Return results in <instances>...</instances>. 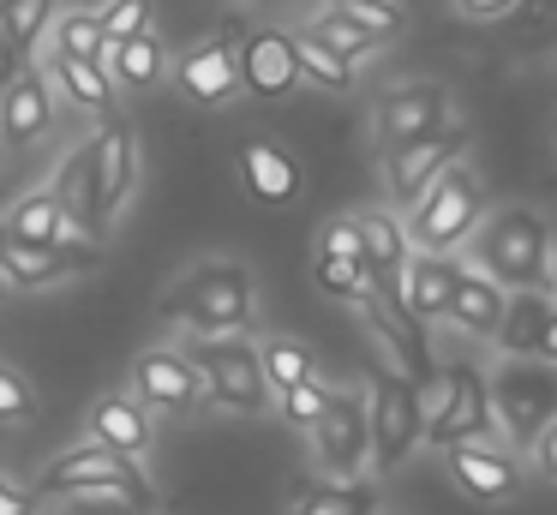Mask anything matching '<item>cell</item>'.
<instances>
[{"label": "cell", "mask_w": 557, "mask_h": 515, "mask_svg": "<svg viewBox=\"0 0 557 515\" xmlns=\"http://www.w3.org/2000/svg\"><path fill=\"white\" fill-rule=\"evenodd\" d=\"M485 383H492L497 431H509L521 450L557 419V366H545V359H504Z\"/></svg>", "instance_id": "obj_7"}, {"label": "cell", "mask_w": 557, "mask_h": 515, "mask_svg": "<svg viewBox=\"0 0 557 515\" xmlns=\"http://www.w3.org/2000/svg\"><path fill=\"white\" fill-rule=\"evenodd\" d=\"M456 258H432V252H413L408 270H401V306L413 311L420 323H437L449 311V294H456Z\"/></svg>", "instance_id": "obj_23"}, {"label": "cell", "mask_w": 557, "mask_h": 515, "mask_svg": "<svg viewBox=\"0 0 557 515\" xmlns=\"http://www.w3.org/2000/svg\"><path fill=\"white\" fill-rule=\"evenodd\" d=\"M97 24L102 42H133L150 30V0H109V7H97Z\"/></svg>", "instance_id": "obj_37"}, {"label": "cell", "mask_w": 557, "mask_h": 515, "mask_svg": "<svg viewBox=\"0 0 557 515\" xmlns=\"http://www.w3.org/2000/svg\"><path fill=\"white\" fill-rule=\"evenodd\" d=\"M336 7H342V0H336ZM342 12H348V19L360 24V30H372L377 42H389V36H396L401 24H408V12H401L396 0H348Z\"/></svg>", "instance_id": "obj_39"}, {"label": "cell", "mask_w": 557, "mask_h": 515, "mask_svg": "<svg viewBox=\"0 0 557 515\" xmlns=\"http://www.w3.org/2000/svg\"><path fill=\"white\" fill-rule=\"evenodd\" d=\"M312 282L324 287L330 299H348V306L372 294V275H366L360 258H324V252H318V258H312Z\"/></svg>", "instance_id": "obj_36"}, {"label": "cell", "mask_w": 557, "mask_h": 515, "mask_svg": "<svg viewBox=\"0 0 557 515\" xmlns=\"http://www.w3.org/2000/svg\"><path fill=\"white\" fill-rule=\"evenodd\" d=\"M420 426L432 450H456V443H492L497 414H492V383L480 366H437L432 383H420Z\"/></svg>", "instance_id": "obj_4"}, {"label": "cell", "mask_w": 557, "mask_h": 515, "mask_svg": "<svg viewBox=\"0 0 557 515\" xmlns=\"http://www.w3.org/2000/svg\"><path fill=\"white\" fill-rule=\"evenodd\" d=\"M0 294H7V287H0Z\"/></svg>", "instance_id": "obj_53"}, {"label": "cell", "mask_w": 557, "mask_h": 515, "mask_svg": "<svg viewBox=\"0 0 557 515\" xmlns=\"http://www.w3.org/2000/svg\"><path fill=\"white\" fill-rule=\"evenodd\" d=\"M318 252H324V258H360V222H354V216H330V222L318 228Z\"/></svg>", "instance_id": "obj_40"}, {"label": "cell", "mask_w": 557, "mask_h": 515, "mask_svg": "<svg viewBox=\"0 0 557 515\" xmlns=\"http://www.w3.org/2000/svg\"><path fill=\"white\" fill-rule=\"evenodd\" d=\"M30 414H37V390H30L18 371L0 366V426H7V419H30Z\"/></svg>", "instance_id": "obj_41"}, {"label": "cell", "mask_w": 557, "mask_h": 515, "mask_svg": "<svg viewBox=\"0 0 557 515\" xmlns=\"http://www.w3.org/2000/svg\"><path fill=\"white\" fill-rule=\"evenodd\" d=\"M342 7H348V0H342Z\"/></svg>", "instance_id": "obj_52"}, {"label": "cell", "mask_w": 557, "mask_h": 515, "mask_svg": "<svg viewBox=\"0 0 557 515\" xmlns=\"http://www.w3.org/2000/svg\"><path fill=\"white\" fill-rule=\"evenodd\" d=\"M54 24V0H0V36L18 48V54H37V42Z\"/></svg>", "instance_id": "obj_33"}, {"label": "cell", "mask_w": 557, "mask_h": 515, "mask_svg": "<svg viewBox=\"0 0 557 515\" xmlns=\"http://www.w3.org/2000/svg\"><path fill=\"white\" fill-rule=\"evenodd\" d=\"M449 126V90L432 78H413V84H396V90L377 96L372 108V138L377 150H401V144H420L432 138V132Z\"/></svg>", "instance_id": "obj_10"}, {"label": "cell", "mask_w": 557, "mask_h": 515, "mask_svg": "<svg viewBox=\"0 0 557 515\" xmlns=\"http://www.w3.org/2000/svg\"><path fill=\"white\" fill-rule=\"evenodd\" d=\"M54 132V84L49 72L25 66L0 90V150H30Z\"/></svg>", "instance_id": "obj_17"}, {"label": "cell", "mask_w": 557, "mask_h": 515, "mask_svg": "<svg viewBox=\"0 0 557 515\" xmlns=\"http://www.w3.org/2000/svg\"><path fill=\"white\" fill-rule=\"evenodd\" d=\"M240 186H246V198H258L264 210H288V204L300 198V162H294L276 138H246L240 144Z\"/></svg>", "instance_id": "obj_20"}, {"label": "cell", "mask_w": 557, "mask_h": 515, "mask_svg": "<svg viewBox=\"0 0 557 515\" xmlns=\"http://www.w3.org/2000/svg\"><path fill=\"white\" fill-rule=\"evenodd\" d=\"M444 455H449V479L473 503H504L521 491V462L509 450H497V443H456Z\"/></svg>", "instance_id": "obj_18"}, {"label": "cell", "mask_w": 557, "mask_h": 515, "mask_svg": "<svg viewBox=\"0 0 557 515\" xmlns=\"http://www.w3.org/2000/svg\"><path fill=\"white\" fill-rule=\"evenodd\" d=\"M276 402H282V419H288V426L312 431V426H318V414L330 407V383L306 378V383H294V390H282Z\"/></svg>", "instance_id": "obj_38"}, {"label": "cell", "mask_w": 557, "mask_h": 515, "mask_svg": "<svg viewBox=\"0 0 557 515\" xmlns=\"http://www.w3.org/2000/svg\"><path fill=\"white\" fill-rule=\"evenodd\" d=\"M306 30H312V36H318V42H324V48H330V54H336V60H348L354 72H360V60H366V54H377V48H384V42H377L372 30H360V24H354L348 12H342V7L318 12V19L306 24Z\"/></svg>", "instance_id": "obj_30"}, {"label": "cell", "mask_w": 557, "mask_h": 515, "mask_svg": "<svg viewBox=\"0 0 557 515\" xmlns=\"http://www.w3.org/2000/svg\"><path fill=\"white\" fill-rule=\"evenodd\" d=\"M485 222V186L468 162L444 168V174L425 186V198L408 210V246L413 252H432V258H449L461 240H473V228Z\"/></svg>", "instance_id": "obj_5"}, {"label": "cell", "mask_w": 557, "mask_h": 515, "mask_svg": "<svg viewBox=\"0 0 557 515\" xmlns=\"http://www.w3.org/2000/svg\"><path fill=\"white\" fill-rule=\"evenodd\" d=\"M456 12L468 24H504L509 12H516V0H456Z\"/></svg>", "instance_id": "obj_42"}, {"label": "cell", "mask_w": 557, "mask_h": 515, "mask_svg": "<svg viewBox=\"0 0 557 515\" xmlns=\"http://www.w3.org/2000/svg\"><path fill=\"white\" fill-rule=\"evenodd\" d=\"M37 498H66V503H126V510L157 515L162 498L150 486L145 462H126V455L102 450V443H78L61 450L49 467L37 474Z\"/></svg>", "instance_id": "obj_2"}, {"label": "cell", "mask_w": 557, "mask_h": 515, "mask_svg": "<svg viewBox=\"0 0 557 515\" xmlns=\"http://www.w3.org/2000/svg\"><path fill=\"white\" fill-rule=\"evenodd\" d=\"M0 240H7V246H61L66 216H61V204H54V192L49 186L25 192V198L7 210V222H0Z\"/></svg>", "instance_id": "obj_26"}, {"label": "cell", "mask_w": 557, "mask_h": 515, "mask_svg": "<svg viewBox=\"0 0 557 515\" xmlns=\"http://www.w3.org/2000/svg\"><path fill=\"white\" fill-rule=\"evenodd\" d=\"M528 450H533V467H540V474H545V479H552V486H557V419H552V426H545L540 438L528 443Z\"/></svg>", "instance_id": "obj_43"}, {"label": "cell", "mask_w": 557, "mask_h": 515, "mask_svg": "<svg viewBox=\"0 0 557 515\" xmlns=\"http://www.w3.org/2000/svg\"><path fill=\"white\" fill-rule=\"evenodd\" d=\"M0 515H30V491L13 486V479H7V467H0Z\"/></svg>", "instance_id": "obj_44"}, {"label": "cell", "mask_w": 557, "mask_h": 515, "mask_svg": "<svg viewBox=\"0 0 557 515\" xmlns=\"http://www.w3.org/2000/svg\"><path fill=\"white\" fill-rule=\"evenodd\" d=\"M133 402L145 407L150 419H181L205 402V378L193 371V359L181 347H145L133 359Z\"/></svg>", "instance_id": "obj_12"}, {"label": "cell", "mask_w": 557, "mask_h": 515, "mask_svg": "<svg viewBox=\"0 0 557 515\" xmlns=\"http://www.w3.org/2000/svg\"><path fill=\"white\" fill-rule=\"evenodd\" d=\"M169 72H174V84H181L193 102H205V108H222V102H234V96H240V72H234L228 36L186 48L181 60H169Z\"/></svg>", "instance_id": "obj_21"}, {"label": "cell", "mask_w": 557, "mask_h": 515, "mask_svg": "<svg viewBox=\"0 0 557 515\" xmlns=\"http://www.w3.org/2000/svg\"><path fill=\"white\" fill-rule=\"evenodd\" d=\"M234 72H240V90L264 96V102L288 96L294 84H300V60H294V30H276V24H258V30H246V36H240V48H234Z\"/></svg>", "instance_id": "obj_16"}, {"label": "cell", "mask_w": 557, "mask_h": 515, "mask_svg": "<svg viewBox=\"0 0 557 515\" xmlns=\"http://www.w3.org/2000/svg\"><path fill=\"white\" fill-rule=\"evenodd\" d=\"M49 36H54V54L61 60H102V48H109L97 12H54Z\"/></svg>", "instance_id": "obj_35"}, {"label": "cell", "mask_w": 557, "mask_h": 515, "mask_svg": "<svg viewBox=\"0 0 557 515\" xmlns=\"http://www.w3.org/2000/svg\"><path fill=\"white\" fill-rule=\"evenodd\" d=\"M258 7H282V0H258Z\"/></svg>", "instance_id": "obj_49"}, {"label": "cell", "mask_w": 557, "mask_h": 515, "mask_svg": "<svg viewBox=\"0 0 557 515\" xmlns=\"http://www.w3.org/2000/svg\"><path fill=\"white\" fill-rule=\"evenodd\" d=\"M258 366H264L270 395H282V390H294V383L318 378V366H312V354H306V342H294V335H270V342L258 347Z\"/></svg>", "instance_id": "obj_31"}, {"label": "cell", "mask_w": 557, "mask_h": 515, "mask_svg": "<svg viewBox=\"0 0 557 515\" xmlns=\"http://www.w3.org/2000/svg\"><path fill=\"white\" fill-rule=\"evenodd\" d=\"M85 431H90V443L126 455V462H145L150 443H157V419H150L133 395H102V402L90 407V426Z\"/></svg>", "instance_id": "obj_22"}, {"label": "cell", "mask_w": 557, "mask_h": 515, "mask_svg": "<svg viewBox=\"0 0 557 515\" xmlns=\"http://www.w3.org/2000/svg\"><path fill=\"white\" fill-rule=\"evenodd\" d=\"M90 180H97V222L109 234L121 204L133 198V180H138V138L121 114H109L97 126V138H90Z\"/></svg>", "instance_id": "obj_14"}, {"label": "cell", "mask_w": 557, "mask_h": 515, "mask_svg": "<svg viewBox=\"0 0 557 515\" xmlns=\"http://www.w3.org/2000/svg\"><path fill=\"white\" fill-rule=\"evenodd\" d=\"M49 84L73 108H85V114H97V120L114 114V78L97 66V60H61V54H54L49 60Z\"/></svg>", "instance_id": "obj_28"}, {"label": "cell", "mask_w": 557, "mask_h": 515, "mask_svg": "<svg viewBox=\"0 0 557 515\" xmlns=\"http://www.w3.org/2000/svg\"><path fill=\"white\" fill-rule=\"evenodd\" d=\"M312 462L330 479H366V467H372V431H366L360 390H330V407L312 426Z\"/></svg>", "instance_id": "obj_9"}, {"label": "cell", "mask_w": 557, "mask_h": 515, "mask_svg": "<svg viewBox=\"0 0 557 515\" xmlns=\"http://www.w3.org/2000/svg\"><path fill=\"white\" fill-rule=\"evenodd\" d=\"M162 318L193 335H246L258 318V287L240 258L193 263L181 282L162 294Z\"/></svg>", "instance_id": "obj_1"}, {"label": "cell", "mask_w": 557, "mask_h": 515, "mask_svg": "<svg viewBox=\"0 0 557 515\" xmlns=\"http://www.w3.org/2000/svg\"><path fill=\"white\" fill-rule=\"evenodd\" d=\"M193 359V371L205 378V395L228 414H264L270 407V383L258 366V347L246 335H193L181 347Z\"/></svg>", "instance_id": "obj_6"}, {"label": "cell", "mask_w": 557, "mask_h": 515, "mask_svg": "<svg viewBox=\"0 0 557 515\" xmlns=\"http://www.w3.org/2000/svg\"><path fill=\"white\" fill-rule=\"evenodd\" d=\"M366 431H372V474H396L413 450H420V383L377 371V383L366 390Z\"/></svg>", "instance_id": "obj_8"}, {"label": "cell", "mask_w": 557, "mask_h": 515, "mask_svg": "<svg viewBox=\"0 0 557 515\" xmlns=\"http://www.w3.org/2000/svg\"><path fill=\"white\" fill-rule=\"evenodd\" d=\"M354 311H360V323L377 335V347L396 359V378H408V383H432L437 378V359H432V342H425V323L413 318L396 294H366V299H354Z\"/></svg>", "instance_id": "obj_11"}, {"label": "cell", "mask_w": 557, "mask_h": 515, "mask_svg": "<svg viewBox=\"0 0 557 515\" xmlns=\"http://www.w3.org/2000/svg\"><path fill=\"white\" fill-rule=\"evenodd\" d=\"M25 66H30V60L18 54V48L7 42V36H0V90H7V84H13V78H18V72H25Z\"/></svg>", "instance_id": "obj_45"}, {"label": "cell", "mask_w": 557, "mask_h": 515, "mask_svg": "<svg viewBox=\"0 0 557 515\" xmlns=\"http://www.w3.org/2000/svg\"><path fill=\"white\" fill-rule=\"evenodd\" d=\"M557 299L545 294V287H528V294H509L504 299V323H497V354L504 359H533V347H540L545 323H552Z\"/></svg>", "instance_id": "obj_24"}, {"label": "cell", "mask_w": 557, "mask_h": 515, "mask_svg": "<svg viewBox=\"0 0 557 515\" xmlns=\"http://www.w3.org/2000/svg\"><path fill=\"white\" fill-rule=\"evenodd\" d=\"M533 359L557 366V311H552V323H545V335H540V347H533Z\"/></svg>", "instance_id": "obj_47"}, {"label": "cell", "mask_w": 557, "mask_h": 515, "mask_svg": "<svg viewBox=\"0 0 557 515\" xmlns=\"http://www.w3.org/2000/svg\"><path fill=\"white\" fill-rule=\"evenodd\" d=\"M162 72H169V48H162L157 30L133 36V42H114L109 78L121 84V90H150V84H162Z\"/></svg>", "instance_id": "obj_29"}, {"label": "cell", "mask_w": 557, "mask_h": 515, "mask_svg": "<svg viewBox=\"0 0 557 515\" xmlns=\"http://www.w3.org/2000/svg\"><path fill=\"white\" fill-rule=\"evenodd\" d=\"M545 294L557 299V246H552V263H545Z\"/></svg>", "instance_id": "obj_48"}, {"label": "cell", "mask_w": 557, "mask_h": 515, "mask_svg": "<svg viewBox=\"0 0 557 515\" xmlns=\"http://www.w3.org/2000/svg\"><path fill=\"white\" fill-rule=\"evenodd\" d=\"M552 132H557V120H552Z\"/></svg>", "instance_id": "obj_51"}, {"label": "cell", "mask_w": 557, "mask_h": 515, "mask_svg": "<svg viewBox=\"0 0 557 515\" xmlns=\"http://www.w3.org/2000/svg\"><path fill=\"white\" fill-rule=\"evenodd\" d=\"M509 48L516 54L557 48V0H516V12H509Z\"/></svg>", "instance_id": "obj_32"}, {"label": "cell", "mask_w": 557, "mask_h": 515, "mask_svg": "<svg viewBox=\"0 0 557 515\" xmlns=\"http://www.w3.org/2000/svg\"><path fill=\"white\" fill-rule=\"evenodd\" d=\"M61 515H145V510H126V503H73Z\"/></svg>", "instance_id": "obj_46"}, {"label": "cell", "mask_w": 557, "mask_h": 515, "mask_svg": "<svg viewBox=\"0 0 557 515\" xmlns=\"http://www.w3.org/2000/svg\"><path fill=\"white\" fill-rule=\"evenodd\" d=\"M354 222H360V258H366V275H372V294L401 299V270H408V258H413L401 216L396 210H360Z\"/></svg>", "instance_id": "obj_19"}, {"label": "cell", "mask_w": 557, "mask_h": 515, "mask_svg": "<svg viewBox=\"0 0 557 515\" xmlns=\"http://www.w3.org/2000/svg\"><path fill=\"white\" fill-rule=\"evenodd\" d=\"M504 287L492 282V275H480V270H468L461 263V275H456V294H449V311L444 318L456 323L461 335H497V323H504Z\"/></svg>", "instance_id": "obj_25"}, {"label": "cell", "mask_w": 557, "mask_h": 515, "mask_svg": "<svg viewBox=\"0 0 557 515\" xmlns=\"http://www.w3.org/2000/svg\"><path fill=\"white\" fill-rule=\"evenodd\" d=\"M102 263V246L90 240H61V246H7L0 240V287L7 294H30V287H49L61 275H85Z\"/></svg>", "instance_id": "obj_15"}, {"label": "cell", "mask_w": 557, "mask_h": 515, "mask_svg": "<svg viewBox=\"0 0 557 515\" xmlns=\"http://www.w3.org/2000/svg\"><path fill=\"white\" fill-rule=\"evenodd\" d=\"M0 162H7V150H0Z\"/></svg>", "instance_id": "obj_50"}, {"label": "cell", "mask_w": 557, "mask_h": 515, "mask_svg": "<svg viewBox=\"0 0 557 515\" xmlns=\"http://www.w3.org/2000/svg\"><path fill=\"white\" fill-rule=\"evenodd\" d=\"M288 515H384V491L372 479H318L288 503Z\"/></svg>", "instance_id": "obj_27"}, {"label": "cell", "mask_w": 557, "mask_h": 515, "mask_svg": "<svg viewBox=\"0 0 557 515\" xmlns=\"http://www.w3.org/2000/svg\"><path fill=\"white\" fill-rule=\"evenodd\" d=\"M294 60H300V78L318 84V90H354V66L330 54L312 30H294Z\"/></svg>", "instance_id": "obj_34"}, {"label": "cell", "mask_w": 557, "mask_h": 515, "mask_svg": "<svg viewBox=\"0 0 557 515\" xmlns=\"http://www.w3.org/2000/svg\"><path fill=\"white\" fill-rule=\"evenodd\" d=\"M545 263H552V228H545L540 210H492L480 228H473V270L492 275L504 294H528V287H545Z\"/></svg>", "instance_id": "obj_3"}, {"label": "cell", "mask_w": 557, "mask_h": 515, "mask_svg": "<svg viewBox=\"0 0 557 515\" xmlns=\"http://www.w3.org/2000/svg\"><path fill=\"white\" fill-rule=\"evenodd\" d=\"M461 150H468V126H456V120H449L444 132H432V138L389 150L384 156V192H389V204H396V210H413V204L425 198V186H432L444 168L461 162Z\"/></svg>", "instance_id": "obj_13"}]
</instances>
